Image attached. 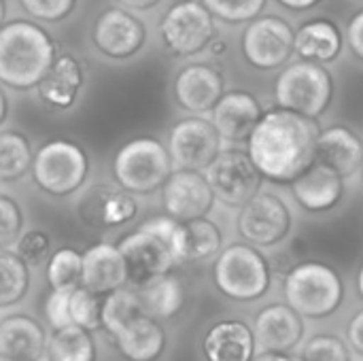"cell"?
I'll return each instance as SVG.
<instances>
[{"instance_id": "ffe728a7", "label": "cell", "mask_w": 363, "mask_h": 361, "mask_svg": "<svg viewBox=\"0 0 363 361\" xmlns=\"http://www.w3.org/2000/svg\"><path fill=\"white\" fill-rule=\"evenodd\" d=\"M81 257H83L81 287L102 298L121 287H128V270L117 245L98 243L89 247L85 253H81Z\"/></svg>"}, {"instance_id": "ba28073f", "label": "cell", "mask_w": 363, "mask_h": 361, "mask_svg": "<svg viewBox=\"0 0 363 361\" xmlns=\"http://www.w3.org/2000/svg\"><path fill=\"white\" fill-rule=\"evenodd\" d=\"M36 187L53 198H66L83 187L89 174L87 153L70 140L57 138L45 143L36 153L30 170Z\"/></svg>"}, {"instance_id": "681fc988", "label": "cell", "mask_w": 363, "mask_h": 361, "mask_svg": "<svg viewBox=\"0 0 363 361\" xmlns=\"http://www.w3.org/2000/svg\"><path fill=\"white\" fill-rule=\"evenodd\" d=\"M4 15H6V4H4V0H0V28H2Z\"/></svg>"}, {"instance_id": "816d5d0a", "label": "cell", "mask_w": 363, "mask_h": 361, "mask_svg": "<svg viewBox=\"0 0 363 361\" xmlns=\"http://www.w3.org/2000/svg\"><path fill=\"white\" fill-rule=\"evenodd\" d=\"M359 174H362V183H363V162H362V168H359Z\"/></svg>"}, {"instance_id": "9a60e30c", "label": "cell", "mask_w": 363, "mask_h": 361, "mask_svg": "<svg viewBox=\"0 0 363 361\" xmlns=\"http://www.w3.org/2000/svg\"><path fill=\"white\" fill-rule=\"evenodd\" d=\"M251 330L257 353H291L304 343L306 323L289 304L272 302L255 315Z\"/></svg>"}, {"instance_id": "30bf717a", "label": "cell", "mask_w": 363, "mask_h": 361, "mask_svg": "<svg viewBox=\"0 0 363 361\" xmlns=\"http://www.w3.org/2000/svg\"><path fill=\"white\" fill-rule=\"evenodd\" d=\"M204 177L215 200L230 209H242L264 187L262 172L242 149H221V153L204 170Z\"/></svg>"}, {"instance_id": "74e56055", "label": "cell", "mask_w": 363, "mask_h": 361, "mask_svg": "<svg viewBox=\"0 0 363 361\" xmlns=\"http://www.w3.org/2000/svg\"><path fill=\"white\" fill-rule=\"evenodd\" d=\"M264 4L266 0H204V6L211 15L234 23L257 17Z\"/></svg>"}, {"instance_id": "5b68a950", "label": "cell", "mask_w": 363, "mask_h": 361, "mask_svg": "<svg viewBox=\"0 0 363 361\" xmlns=\"http://www.w3.org/2000/svg\"><path fill=\"white\" fill-rule=\"evenodd\" d=\"M213 283L228 300L249 304L268 296L272 268L264 251L247 243H234L215 257Z\"/></svg>"}, {"instance_id": "ee69618b", "label": "cell", "mask_w": 363, "mask_h": 361, "mask_svg": "<svg viewBox=\"0 0 363 361\" xmlns=\"http://www.w3.org/2000/svg\"><path fill=\"white\" fill-rule=\"evenodd\" d=\"M253 361H300L298 357H294L291 353H257Z\"/></svg>"}, {"instance_id": "484cf974", "label": "cell", "mask_w": 363, "mask_h": 361, "mask_svg": "<svg viewBox=\"0 0 363 361\" xmlns=\"http://www.w3.org/2000/svg\"><path fill=\"white\" fill-rule=\"evenodd\" d=\"M294 49L306 62H315V64L332 62L342 49V36L336 23L332 21L325 19L308 21L298 30L294 38Z\"/></svg>"}, {"instance_id": "f1b7e54d", "label": "cell", "mask_w": 363, "mask_h": 361, "mask_svg": "<svg viewBox=\"0 0 363 361\" xmlns=\"http://www.w3.org/2000/svg\"><path fill=\"white\" fill-rule=\"evenodd\" d=\"M30 140L15 130L0 132V183H17L32 170Z\"/></svg>"}, {"instance_id": "4316f807", "label": "cell", "mask_w": 363, "mask_h": 361, "mask_svg": "<svg viewBox=\"0 0 363 361\" xmlns=\"http://www.w3.org/2000/svg\"><path fill=\"white\" fill-rule=\"evenodd\" d=\"M138 296V304L143 315L162 321L172 319L185 304V289L183 283L174 274H166L140 289H134Z\"/></svg>"}, {"instance_id": "8992f818", "label": "cell", "mask_w": 363, "mask_h": 361, "mask_svg": "<svg viewBox=\"0 0 363 361\" xmlns=\"http://www.w3.org/2000/svg\"><path fill=\"white\" fill-rule=\"evenodd\" d=\"M172 172L174 166L166 145L151 136L132 138L113 160L117 185L132 196H149L162 189Z\"/></svg>"}, {"instance_id": "44dd1931", "label": "cell", "mask_w": 363, "mask_h": 361, "mask_svg": "<svg viewBox=\"0 0 363 361\" xmlns=\"http://www.w3.org/2000/svg\"><path fill=\"white\" fill-rule=\"evenodd\" d=\"M315 162L336 170L347 181L355 177L363 162L362 136L349 126H330L319 132Z\"/></svg>"}, {"instance_id": "d4e9b609", "label": "cell", "mask_w": 363, "mask_h": 361, "mask_svg": "<svg viewBox=\"0 0 363 361\" xmlns=\"http://www.w3.org/2000/svg\"><path fill=\"white\" fill-rule=\"evenodd\" d=\"M83 87V68L70 53L55 57L53 66L38 83V96L53 109H70Z\"/></svg>"}, {"instance_id": "e0dca14e", "label": "cell", "mask_w": 363, "mask_h": 361, "mask_svg": "<svg viewBox=\"0 0 363 361\" xmlns=\"http://www.w3.org/2000/svg\"><path fill=\"white\" fill-rule=\"evenodd\" d=\"M94 43L104 55L125 60L143 47L145 23L128 9L113 6L96 19Z\"/></svg>"}, {"instance_id": "b9f144b4", "label": "cell", "mask_w": 363, "mask_h": 361, "mask_svg": "<svg viewBox=\"0 0 363 361\" xmlns=\"http://www.w3.org/2000/svg\"><path fill=\"white\" fill-rule=\"evenodd\" d=\"M347 345L355 355L363 357V309H359L347 323Z\"/></svg>"}, {"instance_id": "60d3db41", "label": "cell", "mask_w": 363, "mask_h": 361, "mask_svg": "<svg viewBox=\"0 0 363 361\" xmlns=\"http://www.w3.org/2000/svg\"><path fill=\"white\" fill-rule=\"evenodd\" d=\"M19 2L28 15L40 21H60L74 6V0H19Z\"/></svg>"}, {"instance_id": "bcb514c9", "label": "cell", "mask_w": 363, "mask_h": 361, "mask_svg": "<svg viewBox=\"0 0 363 361\" xmlns=\"http://www.w3.org/2000/svg\"><path fill=\"white\" fill-rule=\"evenodd\" d=\"M279 2L289 6V9H308V6L317 4L319 0H279Z\"/></svg>"}, {"instance_id": "d590c367", "label": "cell", "mask_w": 363, "mask_h": 361, "mask_svg": "<svg viewBox=\"0 0 363 361\" xmlns=\"http://www.w3.org/2000/svg\"><path fill=\"white\" fill-rule=\"evenodd\" d=\"M138 213V200L136 196L123 191L121 187H108L102 204V228H113V226H123L132 221Z\"/></svg>"}, {"instance_id": "8fae6325", "label": "cell", "mask_w": 363, "mask_h": 361, "mask_svg": "<svg viewBox=\"0 0 363 361\" xmlns=\"http://www.w3.org/2000/svg\"><path fill=\"white\" fill-rule=\"evenodd\" d=\"M221 136L211 119L194 115L172 126L168 136V153L174 170L204 172L221 153Z\"/></svg>"}, {"instance_id": "83f0119b", "label": "cell", "mask_w": 363, "mask_h": 361, "mask_svg": "<svg viewBox=\"0 0 363 361\" xmlns=\"http://www.w3.org/2000/svg\"><path fill=\"white\" fill-rule=\"evenodd\" d=\"M45 355L49 361H96L98 349L91 332L72 326L51 332V336L47 338Z\"/></svg>"}, {"instance_id": "cb8c5ba5", "label": "cell", "mask_w": 363, "mask_h": 361, "mask_svg": "<svg viewBox=\"0 0 363 361\" xmlns=\"http://www.w3.org/2000/svg\"><path fill=\"white\" fill-rule=\"evenodd\" d=\"M113 340L125 361H157L168 343L162 323L147 315L136 317Z\"/></svg>"}, {"instance_id": "7bdbcfd3", "label": "cell", "mask_w": 363, "mask_h": 361, "mask_svg": "<svg viewBox=\"0 0 363 361\" xmlns=\"http://www.w3.org/2000/svg\"><path fill=\"white\" fill-rule=\"evenodd\" d=\"M349 45L353 53L363 60V11H359L349 23Z\"/></svg>"}, {"instance_id": "5bb4252c", "label": "cell", "mask_w": 363, "mask_h": 361, "mask_svg": "<svg viewBox=\"0 0 363 361\" xmlns=\"http://www.w3.org/2000/svg\"><path fill=\"white\" fill-rule=\"evenodd\" d=\"M162 202L170 219L187 223L208 217L217 200L204 172L174 170L162 187Z\"/></svg>"}, {"instance_id": "3957f363", "label": "cell", "mask_w": 363, "mask_h": 361, "mask_svg": "<svg viewBox=\"0 0 363 361\" xmlns=\"http://www.w3.org/2000/svg\"><path fill=\"white\" fill-rule=\"evenodd\" d=\"M55 62L53 38L32 21L0 28V83L13 89L38 87Z\"/></svg>"}, {"instance_id": "f6af8a7d", "label": "cell", "mask_w": 363, "mask_h": 361, "mask_svg": "<svg viewBox=\"0 0 363 361\" xmlns=\"http://www.w3.org/2000/svg\"><path fill=\"white\" fill-rule=\"evenodd\" d=\"M125 9H130V11H145V9H151V6H155L160 0H119Z\"/></svg>"}, {"instance_id": "d6a6232c", "label": "cell", "mask_w": 363, "mask_h": 361, "mask_svg": "<svg viewBox=\"0 0 363 361\" xmlns=\"http://www.w3.org/2000/svg\"><path fill=\"white\" fill-rule=\"evenodd\" d=\"M83 257L77 249H57L47 262V283L51 289H72L81 285Z\"/></svg>"}, {"instance_id": "8d00e7d4", "label": "cell", "mask_w": 363, "mask_h": 361, "mask_svg": "<svg viewBox=\"0 0 363 361\" xmlns=\"http://www.w3.org/2000/svg\"><path fill=\"white\" fill-rule=\"evenodd\" d=\"M15 253L28 264V268H38L45 262H49V257H51V238L45 230L34 228V230L21 234V238L17 240Z\"/></svg>"}, {"instance_id": "4fadbf2b", "label": "cell", "mask_w": 363, "mask_h": 361, "mask_svg": "<svg viewBox=\"0 0 363 361\" xmlns=\"http://www.w3.org/2000/svg\"><path fill=\"white\" fill-rule=\"evenodd\" d=\"M294 30L281 17H259L242 34V53L251 66L272 70L285 64L294 51Z\"/></svg>"}, {"instance_id": "4dcf8cb0", "label": "cell", "mask_w": 363, "mask_h": 361, "mask_svg": "<svg viewBox=\"0 0 363 361\" xmlns=\"http://www.w3.org/2000/svg\"><path fill=\"white\" fill-rule=\"evenodd\" d=\"M30 289V268L11 249H0V309L13 306Z\"/></svg>"}, {"instance_id": "f907efd6", "label": "cell", "mask_w": 363, "mask_h": 361, "mask_svg": "<svg viewBox=\"0 0 363 361\" xmlns=\"http://www.w3.org/2000/svg\"><path fill=\"white\" fill-rule=\"evenodd\" d=\"M0 361H26V360H13V357H2V355H0Z\"/></svg>"}, {"instance_id": "603a6c76", "label": "cell", "mask_w": 363, "mask_h": 361, "mask_svg": "<svg viewBox=\"0 0 363 361\" xmlns=\"http://www.w3.org/2000/svg\"><path fill=\"white\" fill-rule=\"evenodd\" d=\"M47 349L43 326L28 315H9L0 321V355L13 360L40 361Z\"/></svg>"}, {"instance_id": "f35d334b", "label": "cell", "mask_w": 363, "mask_h": 361, "mask_svg": "<svg viewBox=\"0 0 363 361\" xmlns=\"http://www.w3.org/2000/svg\"><path fill=\"white\" fill-rule=\"evenodd\" d=\"M23 232V215L19 204L0 194V249H11L17 245Z\"/></svg>"}, {"instance_id": "52a82bcc", "label": "cell", "mask_w": 363, "mask_h": 361, "mask_svg": "<svg viewBox=\"0 0 363 361\" xmlns=\"http://www.w3.org/2000/svg\"><path fill=\"white\" fill-rule=\"evenodd\" d=\"M334 98L332 74L315 62H296L287 66L274 83L279 109L317 121Z\"/></svg>"}, {"instance_id": "7a4b0ae2", "label": "cell", "mask_w": 363, "mask_h": 361, "mask_svg": "<svg viewBox=\"0 0 363 361\" xmlns=\"http://www.w3.org/2000/svg\"><path fill=\"white\" fill-rule=\"evenodd\" d=\"M125 270L128 287L140 289L166 274L185 260V226L164 217H151L136 228V232L121 238L117 245Z\"/></svg>"}, {"instance_id": "9c48e42d", "label": "cell", "mask_w": 363, "mask_h": 361, "mask_svg": "<svg viewBox=\"0 0 363 361\" xmlns=\"http://www.w3.org/2000/svg\"><path fill=\"white\" fill-rule=\"evenodd\" d=\"M236 230L242 243L259 251L277 249L294 230V213L279 194L262 189L238 211Z\"/></svg>"}, {"instance_id": "7c38bea8", "label": "cell", "mask_w": 363, "mask_h": 361, "mask_svg": "<svg viewBox=\"0 0 363 361\" xmlns=\"http://www.w3.org/2000/svg\"><path fill=\"white\" fill-rule=\"evenodd\" d=\"M215 34L213 15L196 0L177 2L162 19V36L168 49L179 55L202 51Z\"/></svg>"}, {"instance_id": "277c9868", "label": "cell", "mask_w": 363, "mask_h": 361, "mask_svg": "<svg viewBox=\"0 0 363 361\" xmlns=\"http://www.w3.org/2000/svg\"><path fill=\"white\" fill-rule=\"evenodd\" d=\"M285 304H289L302 319H330L345 300L347 285L338 268L321 260H304L291 266L283 279Z\"/></svg>"}, {"instance_id": "ac0fdd59", "label": "cell", "mask_w": 363, "mask_h": 361, "mask_svg": "<svg viewBox=\"0 0 363 361\" xmlns=\"http://www.w3.org/2000/svg\"><path fill=\"white\" fill-rule=\"evenodd\" d=\"M211 123L215 126L221 140L242 143L249 140L251 132L264 117L259 100L249 91H228L211 111Z\"/></svg>"}, {"instance_id": "ab89813d", "label": "cell", "mask_w": 363, "mask_h": 361, "mask_svg": "<svg viewBox=\"0 0 363 361\" xmlns=\"http://www.w3.org/2000/svg\"><path fill=\"white\" fill-rule=\"evenodd\" d=\"M72 289H51V294L47 296L45 319L51 326V332L72 328V321H70V294H72Z\"/></svg>"}, {"instance_id": "6da1fadb", "label": "cell", "mask_w": 363, "mask_h": 361, "mask_svg": "<svg viewBox=\"0 0 363 361\" xmlns=\"http://www.w3.org/2000/svg\"><path fill=\"white\" fill-rule=\"evenodd\" d=\"M319 126L302 115L272 109L264 113L247 140V153L264 181L291 185L315 164Z\"/></svg>"}, {"instance_id": "e575fe53", "label": "cell", "mask_w": 363, "mask_h": 361, "mask_svg": "<svg viewBox=\"0 0 363 361\" xmlns=\"http://www.w3.org/2000/svg\"><path fill=\"white\" fill-rule=\"evenodd\" d=\"M70 321L72 326L85 332L100 330L102 328V296L81 285L74 287L70 294Z\"/></svg>"}, {"instance_id": "7dc6e473", "label": "cell", "mask_w": 363, "mask_h": 361, "mask_svg": "<svg viewBox=\"0 0 363 361\" xmlns=\"http://www.w3.org/2000/svg\"><path fill=\"white\" fill-rule=\"evenodd\" d=\"M6 111H9V102H6V96H4L2 87H0V126H2L4 119H6Z\"/></svg>"}, {"instance_id": "1f68e13d", "label": "cell", "mask_w": 363, "mask_h": 361, "mask_svg": "<svg viewBox=\"0 0 363 361\" xmlns=\"http://www.w3.org/2000/svg\"><path fill=\"white\" fill-rule=\"evenodd\" d=\"M138 296L132 287H121L102 298V330L115 338L125 326H130L136 317H140Z\"/></svg>"}, {"instance_id": "7402d4cb", "label": "cell", "mask_w": 363, "mask_h": 361, "mask_svg": "<svg viewBox=\"0 0 363 361\" xmlns=\"http://www.w3.org/2000/svg\"><path fill=\"white\" fill-rule=\"evenodd\" d=\"M206 361H253L257 345L251 326L240 319H223L213 323L202 338Z\"/></svg>"}, {"instance_id": "2e32d148", "label": "cell", "mask_w": 363, "mask_h": 361, "mask_svg": "<svg viewBox=\"0 0 363 361\" xmlns=\"http://www.w3.org/2000/svg\"><path fill=\"white\" fill-rule=\"evenodd\" d=\"M289 189L302 211L311 215H325L342 204L347 196V179L336 170L315 162L300 179L289 185Z\"/></svg>"}, {"instance_id": "836d02e7", "label": "cell", "mask_w": 363, "mask_h": 361, "mask_svg": "<svg viewBox=\"0 0 363 361\" xmlns=\"http://www.w3.org/2000/svg\"><path fill=\"white\" fill-rule=\"evenodd\" d=\"M300 361H353V351L345 338L332 332H319L300 345Z\"/></svg>"}, {"instance_id": "f546056e", "label": "cell", "mask_w": 363, "mask_h": 361, "mask_svg": "<svg viewBox=\"0 0 363 361\" xmlns=\"http://www.w3.org/2000/svg\"><path fill=\"white\" fill-rule=\"evenodd\" d=\"M185 226V260L187 262H204L217 257L223 251V232L221 228L208 219H194Z\"/></svg>"}, {"instance_id": "c3c4849f", "label": "cell", "mask_w": 363, "mask_h": 361, "mask_svg": "<svg viewBox=\"0 0 363 361\" xmlns=\"http://www.w3.org/2000/svg\"><path fill=\"white\" fill-rule=\"evenodd\" d=\"M355 289H357V296L362 298V302H363V262H362V266H359V270H357V279H355Z\"/></svg>"}, {"instance_id": "d6986e66", "label": "cell", "mask_w": 363, "mask_h": 361, "mask_svg": "<svg viewBox=\"0 0 363 361\" xmlns=\"http://www.w3.org/2000/svg\"><path fill=\"white\" fill-rule=\"evenodd\" d=\"M223 77L217 68L208 64H189L174 79V98L181 109L202 115L215 109L221 100Z\"/></svg>"}]
</instances>
